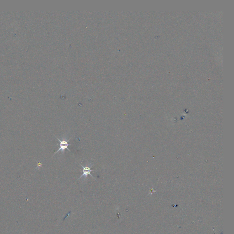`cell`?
<instances>
[{
    "label": "cell",
    "instance_id": "7a4b0ae2",
    "mask_svg": "<svg viewBox=\"0 0 234 234\" xmlns=\"http://www.w3.org/2000/svg\"><path fill=\"white\" fill-rule=\"evenodd\" d=\"M80 165L81 166V167H82V169H83V170H82V172H83V174L81 175V176L80 177L78 178V180L80 179V178H82V177H84V179H85V178L88 177V175H90V176H92V178L95 179V178H94V177L92 176V175L91 174V172H92V170H91V167H92V164H90L88 165V166H85V167H84L83 166H82V165Z\"/></svg>",
    "mask_w": 234,
    "mask_h": 234
},
{
    "label": "cell",
    "instance_id": "6da1fadb",
    "mask_svg": "<svg viewBox=\"0 0 234 234\" xmlns=\"http://www.w3.org/2000/svg\"><path fill=\"white\" fill-rule=\"evenodd\" d=\"M56 138L58 139L60 142V144H59V146H60L59 147V149H58V151H56V152H55V154H54V156H55L56 153H58V152H59V151H61V153L62 154H64V150L65 149H67V150H68L69 151H70V150L68 149V146H70L71 144H69L68 142H69V140H70V139H68L67 140V138H63L62 139V140H60L59 139H58L57 137H56Z\"/></svg>",
    "mask_w": 234,
    "mask_h": 234
}]
</instances>
